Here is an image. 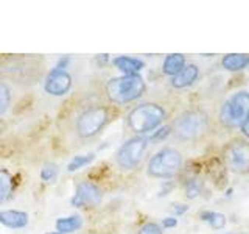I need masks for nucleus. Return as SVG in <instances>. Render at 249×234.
<instances>
[{"mask_svg":"<svg viewBox=\"0 0 249 234\" xmlns=\"http://www.w3.org/2000/svg\"><path fill=\"white\" fill-rule=\"evenodd\" d=\"M181 153L175 148H162L148 162V174L154 178H171L181 169Z\"/></svg>","mask_w":249,"mask_h":234,"instance_id":"3","label":"nucleus"},{"mask_svg":"<svg viewBox=\"0 0 249 234\" xmlns=\"http://www.w3.org/2000/svg\"><path fill=\"white\" fill-rule=\"evenodd\" d=\"M223 159L228 169L235 174H246L249 172V144L243 140L231 142L223 152Z\"/></svg>","mask_w":249,"mask_h":234,"instance_id":"7","label":"nucleus"},{"mask_svg":"<svg viewBox=\"0 0 249 234\" xmlns=\"http://www.w3.org/2000/svg\"><path fill=\"white\" fill-rule=\"evenodd\" d=\"M145 92V81L140 75H123L109 80L106 94L111 101L117 105L131 103L140 98Z\"/></svg>","mask_w":249,"mask_h":234,"instance_id":"1","label":"nucleus"},{"mask_svg":"<svg viewBox=\"0 0 249 234\" xmlns=\"http://www.w3.org/2000/svg\"><path fill=\"white\" fill-rule=\"evenodd\" d=\"M109 120V111L105 106H95L86 109L76 119V133L80 137H93L97 136Z\"/></svg>","mask_w":249,"mask_h":234,"instance_id":"6","label":"nucleus"},{"mask_svg":"<svg viewBox=\"0 0 249 234\" xmlns=\"http://www.w3.org/2000/svg\"><path fill=\"white\" fill-rule=\"evenodd\" d=\"M176 218H173V217H165L162 220V225L165 226V228H171V226H176Z\"/></svg>","mask_w":249,"mask_h":234,"instance_id":"25","label":"nucleus"},{"mask_svg":"<svg viewBox=\"0 0 249 234\" xmlns=\"http://www.w3.org/2000/svg\"><path fill=\"white\" fill-rule=\"evenodd\" d=\"M137 234H162V228L158 223L148 222V223L140 226V230L137 231Z\"/></svg>","mask_w":249,"mask_h":234,"instance_id":"22","label":"nucleus"},{"mask_svg":"<svg viewBox=\"0 0 249 234\" xmlns=\"http://www.w3.org/2000/svg\"><path fill=\"white\" fill-rule=\"evenodd\" d=\"M241 131H243V135L246 137H249V116H248V119L245 120V123L241 125Z\"/></svg>","mask_w":249,"mask_h":234,"instance_id":"26","label":"nucleus"},{"mask_svg":"<svg viewBox=\"0 0 249 234\" xmlns=\"http://www.w3.org/2000/svg\"><path fill=\"white\" fill-rule=\"evenodd\" d=\"M58 174H59V169H58L56 164L47 162L41 169V179L45 183H52V181H54V179L58 178Z\"/></svg>","mask_w":249,"mask_h":234,"instance_id":"21","label":"nucleus"},{"mask_svg":"<svg viewBox=\"0 0 249 234\" xmlns=\"http://www.w3.org/2000/svg\"><path fill=\"white\" fill-rule=\"evenodd\" d=\"M249 66V55L243 53H229L223 58V67L231 72H237V70L245 69Z\"/></svg>","mask_w":249,"mask_h":234,"instance_id":"16","label":"nucleus"},{"mask_svg":"<svg viewBox=\"0 0 249 234\" xmlns=\"http://www.w3.org/2000/svg\"><path fill=\"white\" fill-rule=\"evenodd\" d=\"M0 136H2V133H0Z\"/></svg>","mask_w":249,"mask_h":234,"instance_id":"29","label":"nucleus"},{"mask_svg":"<svg viewBox=\"0 0 249 234\" xmlns=\"http://www.w3.org/2000/svg\"><path fill=\"white\" fill-rule=\"evenodd\" d=\"M83 226V218L81 215L73 214L69 217H59L56 222H54V228H56V233L59 234H70L78 231Z\"/></svg>","mask_w":249,"mask_h":234,"instance_id":"14","label":"nucleus"},{"mask_svg":"<svg viewBox=\"0 0 249 234\" xmlns=\"http://www.w3.org/2000/svg\"><path fill=\"white\" fill-rule=\"evenodd\" d=\"M114 66L123 72L124 75H139L140 70L143 69V61L131 57H117L114 59Z\"/></svg>","mask_w":249,"mask_h":234,"instance_id":"12","label":"nucleus"},{"mask_svg":"<svg viewBox=\"0 0 249 234\" xmlns=\"http://www.w3.org/2000/svg\"><path fill=\"white\" fill-rule=\"evenodd\" d=\"M201 218L204 222L210 223V226L215 230H220L226 225V217L224 214H220V213H212V211H202L201 213Z\"/></svg>","mask_w":249,"mask_h":234,"instance_id":"18","label":"nucleus"},{"mask_svg":"<svg viewBox=\"0 0 249 234\" xmlns=\"http://www.w3.org/2000/svg\"><path fill=\"white\" fill-rule=\"evenodd\" d=\"M70 88H72V77H70V74L66 69H59V67H54L53 70H50V74L47 75L44 83L45 92L53 97L66 96L70 91Z\"/></svg>","mask_w":249,"mask_h":234,"instance_id":"9","label":"nucleus"},{"mask_svg":"<svg viewBox=\"0 0 249 234\" xmlns=\"http://www.w3.org/2000/svg\"><path fill=\"white\" fill-rule=\"evenodd\" d=\"M206 117L201 113L190 111L182 116H179L175 122V133L179 139L192 140L201 135V131L204 130Z\"/></svg>","mask_w":249,"mask_h":234,"instance_id":"8","label":"nucleus"},{"mask_svg":"<svg viewBox=\"0 0 249 234\" xmlns=\"http://www.w3.org/2000/svg\"><path fill=\"white\" fill-rule=\"evenodd\" d=\"M168 131H170V127L160 128V130H159V133H156V135H154L151 139H154V140H159V139H162L163 136H167V135H168Z\"/></svg>","mask_w":249,"mask_h":234,"instance_id":"24","label":"nucleus"},{"mask_svg":"<svg viewBox=\"0 0 249 234\" xmlns=\"http://www.w3.org/2000/svg\"><path fill=\"white\" fill-rule=\"evenodd\" d=\"M198 74H199L198 67L195 66V64H189V66H185L178 75L173 77L171 84H173V88H178V89L187 88V86H190L195 80H196Z\"/></svg>","mask_w":249,"mask_h":234,"instance_id":"13","label":"nucleus"},{"mask_svg":"<svg viewBox=\"0 0 249 234\" xmlns=\"http://www.w3.org/2000/svg\"><path fill=\"white\" fill-rule=\"evenodd\" d=\"M199 189H201V186L196 179H189V181H187V197L189 198L196 197L199 194Z\"/></svg>","mask_w":249,"mask_h":234,"instance_id":"23","label":"nucleus"},{"mask_svg":"<svg viewBox=\"0 0 249 234\" xmlns=\"http://www.w3.org/2000/svg\"><path fill=\"white\" fill-rule=\"evenodd\" d=\"M13 189V176L6 169L0 167V203H3L10 197Z\"/></svg>","mask_w":249,"mask_h":234,"instance_id":"17","label":"nucleus"},{"mask_svg":"<svg viewBox=\"0 0 249 234\" xmlns=\"http://www.w3.org/2000/svg\"><path fill=\"white\" fill-rule=\"evenodd\" d=\"M30 217L27 213L23 211H16V209H6L0 213V223L6 228H13V230H20L25 228L28 225Z\"/></svg>","mask_w":249,"mask_h":234,"instance_id":"11","label":"nucleus"},{"mask_svg":"<svg viewBox=\"0 0 249 234\" xmlns=\"http://www.w3.org/2000/svg\"><path fill=\"white\" fill-rule=\"evenodd\" d=\"M93 158H95V155H93V153L73 156V159L69 162L67 170H69V172H76V170H80V169H83L84 166H88V164H90V162L93 161Z\"/></svg>","mask_w":249,"mask_h":234,"instance_id":"19","label":"nucleus"},{"mask_svg":"<svg viewBox=\"0 0 249 234\" xmlns=\"http://www.w3.org/2000/svg\"><path fill=\"white\" fill-rule=\"evenodd\" d=\"M11 105V89L5 81H0V116H3Z\"/></svg>","mask_w":249,"mask_h":234,"instance_id":"20","label":"nucleus"},{"mask_svg":"<svg viewBox=\"0 0 249 234\" xmlns=\"http://www.w3.org/2000/svg\"><path fill=\"white\" fill-rule=\"evenodd\" d=\"M175 209H176L178 214H182V213H185L187 209H189V206H185V205H175Z\"/></svg>","mask_w":249,"mask_h":234,"instance_id":"27","label":"nucleus"},{"mask_svg":"<svg viewBox=\"0 0 249 234\" xmlns=\"http://www.w3.org/2000/svg\"><path fill=\"white\" fill-rule=\"evenodd\" d=\"M148 148L146 136H136L124 142L115 153V161L123 170L136 169L143 159V155Z\"/></svg>","mask_w":249,"mask_h":234,"instance_id":"5","label":"nucleus"},{"mask_svg":"<svg viewBox=\"0 0 249 234\" xmlns=\"http://www.w3.org/2000/svg\"><path fill=\"white\" fill-rule=\"evenodd\" d=\"M249 116V92L240 91L226 101L221 109V120L228 127H241Z\"/></svg>","mask_w":249,"mask_h":234,"instance_id":"4","label":"nucleus"},{"mask_svg":"<svg viewBox=\"0 0 249 234\" xmlns=\"http://www.w3.org/2000/svg\"><path fill=\"white\" fill-rule=\"evenodd\" d=\"M47 234H59V233H56V231H52V233H47Z\"/></svg>","mask_w":249,"mask_h":234,"instance_id":"28","label":"nucleus"},{"mask_svg":"<svg viewBox=\"0 0 249 234\" xmlns=\"http://www.w3.org/2000/svg\"><path fill=\"white\" fill-rule=\"evenodd\" d=\"M184 67H185V58H184V55H181V53L168 55V57L165 58V61H163V66H162L163 74L171 75V77L178 75Z\"/></svg>","mask_w":249,"mask_h":234,"instance_id":"15","label":"nucleus"},{"mask_svg":"<svg viewBox=\"0 0 249 234\" xmlns=\"http://www.w3.org/2000/svg\"><path fill=\"white\" fill-rule=\"evenodd\" d=\"M103 198L100 187L90 181H81L76 186L75 195L70 200L72 206L75 208H84V206H98Z\"/></svg>","mask_w":249,"mask_h":234,"instance_id":"10","label":"nucleus"},{"mask_svg":"<svg viewBox=\"0 0 249 234\" xmlns=\"http://www.w3.org/2000/svg\"><path fill=\"white\" fill-rule=\"evenodd\" d=\"M163 119H165V111L162 106L156 103H143L136 106L128 114V127L137 135H146L158 128Z\"/></svg>","mask_w":249,"mask_h":234,"instance_id":"2","label":"nucleus"}]
</instances>
